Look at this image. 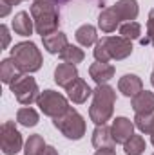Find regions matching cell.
<instances>
[{
  "label": "cell",
  "mask_w": 154,
  "mask_h": 155,
  "mask_svg": "<svg viewBox=\"0 0 154 155\" xmlns=\"http://www.w3.org/2000/svg\"><path fill=\"white\" fill-rule=\"evenodd\" d=\"M0 5H2V9H0V16L4 18V16H7L9 15V11H11V4L9 2H5V0H0Z\"/></svg>",
  "instance_id": "cell-31"
},
{
  "label": "cell",
  "mask_w": 154,
  "mask_h": 155,
  "mask_svg": "<svg viewBox=\"0 0 154 155\" xmlns=\"http://www.w3.org/2000/svg\"><path fill=\"white\" fill-rule=\"evenodd\" d=\"M11 27L16 35L20 36H29L35 29V22H33V16H29V13L26 11H20L15 15L13 22H11Z\"/></svg>",
  "instance_id": "cell-17"
},
{
  "label": "cell",
  "mask_w": 154,
  "mask_h": 155,
  "mask_svg": "<svg viewBox=\"0 0 154 155\" xmlns=\"http://www.w3.org/2000/svg\"><path fill=\"white\" fill-rule=\"evenodd\" d=\"M147 38L151 41V45L154 47V7L149 13V20H147Z\"/></svg>",
  "instance_id": "cell-29"
},
{
  "label": "cell",
  "mask_w": 154,
  "mask_h": 155,
  "mask_svg": "<svg viewBox=\"0 0 154 155\" xmlns=\"http://www.w3.org/2000/svg\"><path fill=\"white\" fill-rule=\"evenodd\" d=\"M37 105L40 107V110H42L44 116L53 117V119L62 116L69 108L67 97L62 96L60 92H54V90H44V92H40L38 99H37Z\"/></svg>",
  "instance_id": "cell-5"
},
{
  "label": "cell",
  "mask_w": 154,
  "mask_h": 155,
  "mask_svg": "<svg viewBox=\"0 0 154 155\" xmlns=\"http://www.w3.org/2000/svg\"><path fill=\"white\" fill-rule=\"evenodd\" d=\"M9 88H11V92L15 94L16 101L22 103V105H31V103H35L40 96L38 85H37L35 78L26 76V74H22V76L16 78V79L9 85Z\"/></svg>",
  "instance_id": "cell-6"
},
{
  "label": "cell",
  "mask_w": 154,
  "mask_h": 155,
  "mask_svg": "<svg viewBox=\"0 0 154 155\" xmlns=\"http://www.w3.org/2000/svg\"><path fill=\"white\" fill-rule=\"evenodd\" d=\"M89 76L94 79L96 85H107L114 78V67L111 63H102L96 61L89 67Z\"/></svg>",
  "instance_id": "cell-12"
},
{
  "label": "cell",
  "mask_w": 154,
  "mask_h": 155,
  "mask_svg": "<svg viewBox=\"0 0 154 155\" xmlns=\"http://www.w3.org/2000/svg\"><path fill=\"white\" fill-rule=\"evenodd\" d=\"M65 90H67V97H69L73 103H76V105L85 103L87 97L93 96V88H91V87L87 85V81L82 79V78H78L76 81H75L73 85H69Z\"/></svg>",
  "instance_id": "cell-10"
},
{
  "label": "cell",
  "mask_w": 154,
  "mask_h": 155,
  "mask_svg": "<svg viewBox=\"0 0 154 155\" xmlns=\"http://www.w3.org/2000/svg\"><path fill=\"white\" fill-rule=\"evenodd\" d=\"M60 58H62L64 63L76 65V63H82V61H83L85 54H83V51H82L80 47H76V45H67V47L60 52Z\"/></svg>",
  "instance_id": "cell-24"
},
{
  "label": "cell",
  "mask_w": 154,
  "mask_h": 155,
  "mask_svg": "<svg viewBox=\"0 0 154 155\" xmlns=\"http://www.w3.org/2000/svg\"><path fill=\"white\" fill-rule=\"evenodd\" d=\"M0 35H2V49H7V45H9V41H11V35H9V29H7V25H0Z\"/></svg>",
  "instance_id": "cell-30"
},
{
  "label": "cell",
  "mask_w": 154,
  "mask_h": 155,
  "mask_svg": "<svg viewBox=\"0 0 154 155\" xmlns=\"http://www.w3.org/2000/svg\"><path fill=\"white\" fill-rule=\"evenodd\" d=\"M18 76H22V72L16 67V63L13 61V58H5V60L0 61V79L5 85H11Z\"/></svg>",
  "instance_id": "cell-21"
},
{
  "label": "cell",
  "mask_w": 154,
  "mask_h": 155,
  "mask_svg": "<svg viewBox=\"0 0 154 155\" xmlns=\"http://www.w3.org/2000/svg\"><path fill=\"white\" fill-rule=\"evenodd\" d=\"M11 58L20 69L22 74H31L37 72L42 67V52L33 41H20L15 43L11 49Z\"/></svg>",
  "instance_id": "cell-3"
},
{
  "label": "cell",
  "mask_w": 154,
  "mask_h": 155,
  "mask_svg": "<svg viewBox=\"0 0 154 155\" xmlns=\"http://www.w3.org/2000/svg\"><path fill=\"white\" fill-rule=\"evenodd\" d=\"M65 2H67V0H65Z\"/></svg>",
  "instance_id": "cell-36"
},
{
  "label": "cell",
  "mask_w": 154,
  "mask_h": 155,
  "mask_svg": "<svg viewBox=\"0 0 154 155\" xmlns=\"http://www.w3.org/2000/svg\"><path fill=\"white\" fill-rule=\"evenodd\" d=\"M53 124H54V128H58L67 139L80 141V139L85 135V121H83V117L80 116L73 107H69L62 116L54 117V119H53Z\"/></svg>",
  "instance_id": "cell-4"
},
{
  "label": "cell",
  "mask_w": 154,
  "mask_h": 155,
  "mask_svg": "<svg viewBox=\"0 0 154 155\" xmlns=\"http://www.w3.org/2000/svg\"><path fill=\"white\" fill-rule=\"evenodd\" d=\"M116 92L109 85H98L93 90V103L89 107V117L94 124H105L114 112Z\"/></svg>",
  "instance_id": "cell-2"
},
{
  "label": "cell",
  "mask_w": 154,
  "mask_h": 155,
  "mask_svg": "<svg viewBox=\"0 0 154 155\" xmlns=\"http://www.w3.org/2000/svg\"><path fill=\"white\" fill-rule=\"evenodd\" d=\"M111 134L116 144H125L134 135V123L127 117H116L111 124Z\"/></svg>",
  "instance_id": "cell-9"
},
{
  "label": "cell",
  "mask_w": 154,
  "mask_h": 155,
  "mask_svg": "<svg viewBox=\"0 0 154 155\" xmlns=\"http://www.w3.org/2000/svg\"><path fill=\"white\" fill-rule=\"evenodd\" d=\"M151 83H152V87H154V71H152V74H151Z\"/></svg>",
  "instance_id": "cell-35"
},
{
  "label": "cell",
  "mask_w": 154,
  "mask_h": 155,
  "mask_svg": "<svg viewBox=\"0 0 154 155\" xmlns=\"http://www.w3.org/2000/svg\"><path fill=\"white\" fill-rule=\"evenodd\" d=\"M76 36V41L82 45V47H91L98 41V35H96V27L91 25V24H83L80 25L75 33Z\"/></svg>",
  "instance_id": "cell-20"
},
{
  "label": "cell",
  "mask_w": 154,
  "mask_h": 155,
  "mask_svg": "<svg viewBox=\"0 0 154 155\" xmlns=\"http://www.w3.org/2000/svg\"><path fill=\"white\" fill-rule=\"evenodd\" d=\"M76 79H78L76 65H71V63H60V65L54 69V81H56L58 87L67 88V87L73 85Z\"/></svg>",
  "instance_id": "cell-11"
},
{
  "label": "cell",
  "mask_w": 154,
  "mask_h": 155,
  "mask_svg": "<svg viewBox=\"0 0 154 155\" xmlns=\"http://www.w3.org/2000/svg\"><path fill=\"white\" fill-rule=\"evenodd\" d=\"M116 143L113 139L111 128L107 124H96L93 132V146L94 148H113Z\"/></svg>",
  "instance_id": "cell-18"
},
{
  "label": "cell",
  "mask_w": 154,
  "mask_h": 155,
  "mask_svg": "<svg viewBox=\"0 0 154 155\" xmlns=\"http://www.w3.org/2000/svg\"><path fill=\"white\" fill-rule=\"evenodd\" d=\"M42 155H58V152H56V148H53V146H47L45 148V152Z\"/></svg>",
  "instance_id": "cell-33"
},
{
  "label": "cell",
  "mask_w": 154,
  "mask_h": 155,
  "mask_svg": "<svg viewBox=\"0 0 154 155\" xmlns=\"http://www.w3.org/2000/svg\"><path fill=\"white\" fill-rule=\"evenodd\" d=\"M140 35H142V25L138 22H125V24L120 25V36L131 40V41L138 40Z\"/></svg>",
  "instance_id": "cell-26"
},
{
  "label": "cell",
  "mask_w": 154,
  "mask_h": 155,
  "mask_svg": "<svg viewBox=\"0 0 154 155\" xmlns=\"http://www.w3.org/2000/svg\"><path fill=\"white\" fill-rule=\"evenodd\" d=\"M31 16L35 22V31L40 36H47L58 31L60 25V11L58 4L53 0H35L31 5Z\"/></svg>",
  "instance_id": "cell-1"
},
{
  "label": "cell",
  "mask_w": 154,
  "mask_h": 155,
  "mask_svg": "<svg viewBox=\"0 0 154 155\" xmlns=\"http://www.w3.org/2000/svg\"><path fill=\"white\" fill-rule=\"evenodd\" d=\"M113 7H114L116 15L121 22H134L138 13H140V7H138L136 0H118Z\"/></svg>",
  "instance_id": "cell-14"
},
{
  "label": "cell",
  "mask_w": 154,
  "mask_h": 155,
  "mask_svg": "<svg viewBox=\"0 0 154 155\" xmlns=\"http://www.w3.org/2000/svg\"><path fill=\"white\" fill-rule=\"evenodd\" d=\"M16 121H18L22 126L31 128V126H37V124H38L40 117H38V112H37L35 108L24 107V108H20V110L16 112Z\"/></svg>",
  "instance_id": "cell-23"
},
{
  "label": "cell",
  "mask_w": 154,
  "mask_h": 155,
  "mask_svg": "<svg viewBox=\"0 0 154 155\" xmlns=\"http://www.w3.org/2000/svg\"><path fill=\"white\" fill-rule=\"evenodd\" d=\"M105 41V47H107V52L111 56V60H125L132 54V41L123 36H103Z\"/></svg>",
  "instance_id": "cell-8"
},
{
  "label": "cell",
  "mask_w": 154,
  "mask_h": 155,
  "mask_svg": "<svg viewBox=\"0 0 154 155\" xmlns=\"http://www.w3.org/2000/svg\"><path fill=\"white\" fill-rule=\"evenodd\" d=\"M132 110L136 114H152L154 112V92L149 90H142L140 94H136L131 99Z\"/></svg>",
  "instance_id": "cell-15"
},
{
  "label": "cell",
  "mask_w": 154,
  "mask_h": 155,
  "mask_svg": "<svg viewBox=\"0 0 154 155\" xmlns=\"http://www.w3.org/2000/svg\"><path fill=\"white\" fill-rule=\"evenodd\" d=\"M118 90L125 96V97H134L136 94H140L143 90V83L136 74H125L120 78L118 81Z\"/></svg>",
  "instance_id": "cell-13"
},
{
  "label": "cell",
  "mask_w": 154,
  "mask_h": 155,
  "mask_svg": "<svg viewBox=\"0 0 154 155\" xmlns=\"http://www.w3.org/2000/svg\"><path fill=\"white\" fill-rule=\"evenodd\" d=\"M47 144L44 141V137L40 134L35 135H29V139L26 141V146H24V155H42L45 152Z\"/></svg>",
  "instance_id": "cell-22"
},
{
  "label": "cell",
  "mask_w": 154,
  "mask_h": 155,
  "mask_svg": "<svg viewBox=\"0 0 154 155\" xmlns=\"http://www.w3.org/2000/svg\"><path fill=\"white\" fill-rule=\"evenodd\" d=\"M20 2H22V0H20Z\"/></svg>",
  "instance_id": "cell-37"
},
{
  "label": "cell",
  "mask_w": 154,
  "mask_h": 155,
  "mask_svg": "<svg viewBox=\"0 0 154 155\" xmlns=\"http://www.w3.org/2000/svg\"><path fill=\"white\" fill-rule=\"evenodd\" d=\"M94 58H96V61H102V63H109L111 61V56L107 52V47H105L103 38L98 40L96 45H94Z\"/></svg>",
  "instance_id": "cell-28"
},
{
  "label": "cell",
  "mask_w": 154,
  "mask_h": 155,
  "mask_svg": "<svg viewBox=\"0 0 154 155\" xmlns=\"http://www.w3.org/2000/svg\"><path fill=\"white\" fill-rule=\"evenodd\" d=\"M120 22L121 20L118 18V15H116L113 5L111 7H105L100 13V16H98V27L103 33H113V31H116V27H120Z\"/></svg>",
  "instance_id": "cell-19"
},
{
  "label": "cell",
  "mask_w": 154,
  "mask_h": 155,
  "mask_svg": "<svg viewBox=\"0 0 154 155\" xmlns=\"http://www.w3.org/2000/svg\"><path fill=\"white\" fill-rule=\"evenodd\" d=\"M22 134L16 130L13 121H5L0 126V146L5 155H16L22 150Z\"/></svg>",
  "instance_id": "cell-7"
},
{
  "label": "cell",
  "mask_w": 154,
  "mask_h": 155,
  "mask_svg": "<svg viewBox=\"0 0 154 155\" xmlns=\"http://www.w3.org/2000/svg\"><path fill=\"white\" fill-rule=\"evenodd\" d=\"M152 155H154V153H152Z\"/></svg>",
  "instance_id": "cell-38"
},
{
  "label": "cell",
  "mask_w": 154,
  "mask_h": 155,
  "mask_svg": "<svg viewBox=\"0 0 154 155\" xmlns=\"http://www.w3.org/2000/svg\"><path fill=\"white\" fill-rule=\"evenodd\" d=\"M145 139L142 135H132L125 144H123V150L127 155H142L145 152Z\"/></svg>",
  "instance_id": "cell-25"
},
{
  "label": "cell",
  "mask_w": 154,
  "mask_h": 155,
  "mask_svg": "<svg viewBox=\"0 0 154 155\" xmlns=\"http://www.w3.org/2000/svg\"><path fill=\"white\" fill-rule=\"evenodd\" d=\"M94 155H116V150H113V148H98Z\"/></svg>",
  "instance_id": "cell-32"
},
{
  "label": "cell",
  "mask_w": 154,
  "mask_h": 155,
  "mask_svg": "<svg viewBox=\"0 0 154 155\" xmlns=\"http://www.w3.org/2000/svg\"><path fill=\"white\" fill-rule=\"evenodd\" d=\"M152 114H136L134 117V126L142 132V134H147L151 135V130H152Z\"/></svg>",
  "instance_id": "cell-27"
},
{
  "label": "cell",
  "mask_w": 154,
  "mask_h": 155,
  "mask_svg": "<svg viewBox=\"0 0 154 155\" xmlns=\"http://www.w3.org/2000/svg\"><path fill=\"white\" fill-rule=\"evenodd\" d=\"M42 43H44V49L47 52H51V54H60L69 45L65 33H62V31H56V33H51V35L44 36Z\"/></svg>",
  "instance_id": "cell-16"
},
{
  "label": "cell",
  "mask_w": 154,
  "mask_h": 155,
  "mask_svg": "<svg viewBox=\"0 0 154 155\" xmlns=\"http://www.w3.org/2000/svg\"><path fill=\"white\" fill-rule=\"evenodd\" d=\"M151 143L154 146V119H152V130H151Z\"/></svg>",
  "instance_id": "cell-34"
}]
</instances>
